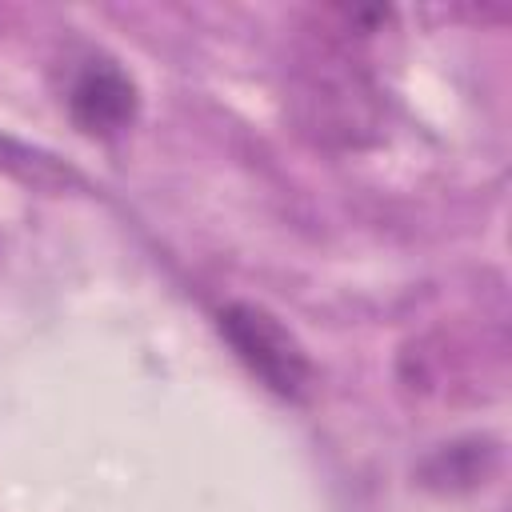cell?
<instances>
[{"instance_id": "obj_3", "label": "cell", "mask_w": 512, "mask_h": 512, "mask_svg": "<svg viewBox=\"0 0 512 512\" xmlns=\"http://www.w3.org/2000/svg\"><path fill=\"white\" fill-rule=\"evenodd\" d=\"M64 108L84 136L116 140L140 116V88L120 68V60L104 52H84L68 60L64 72Z\"/></svg>"}, {"instance_id": "obj_2", "label": "cell", "mask_w": 512, "mask_h": 512, "mask_svg": "<svg viewBox=\"0 0 512 512\" xmlns=\"http://www.w3.org/2000/svg\"><path fill=\"white\" fill-rule=\"evenodd\" d=\"M376 96L380 92L360 68V60L328 48H320L300 88L308 128H316L320 140H340V144H360V136L376 128L380 120Z\"/></svg>"}, {"instance_id": "obj_1", "label": "cell", "mask_w": 512, "mask_h": 512, "mask_svg": "<svg viewBox=\"0 0 512 512\" xmlns=\"http://www.w3.org/2000/svg\"><path fill=\"white\" fill-rule=\"evenodd\" d=\"M220 336L228 340V348L236 352V360L276 396L284 400H300L312 384V364L300 348V340L260 304L248 300H232L220 308L216 316Z\"/></svg>"}]
</instances>
